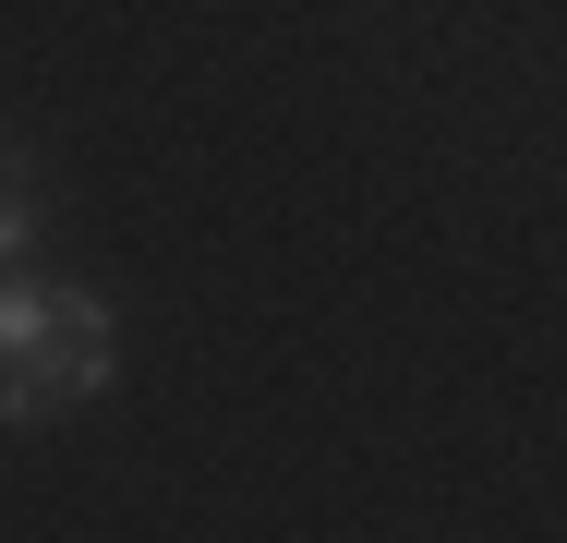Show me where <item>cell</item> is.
<instances>
[{"label":"cell","mask_w":567,"mask_h":543,"mask_svg":"<svg viewBox=\"0 0 567 543\" xmlns=\"http://www.w3.org/2000/svg\"><path fill=\"white\" fill-rule=\"evenodd\" d=\"M121 375V315L97 290H37L0 278V423H61Z\"/></svg>","instance_id":"cell-1"},{"label":"cell","mask_w":567,"mask_h":543,"mask_svg":"<svg viewBox=\"0 0 567 543\" xmlns=\"http://www.w3.org/2000/svg\"><path fill=\"white\" fill-rule=\"evenodd\" d=\"M24 242H37V194L0 170V278H12V254H24Z\"/></svg>","instance_id":"cell-2"}]
</instances>
